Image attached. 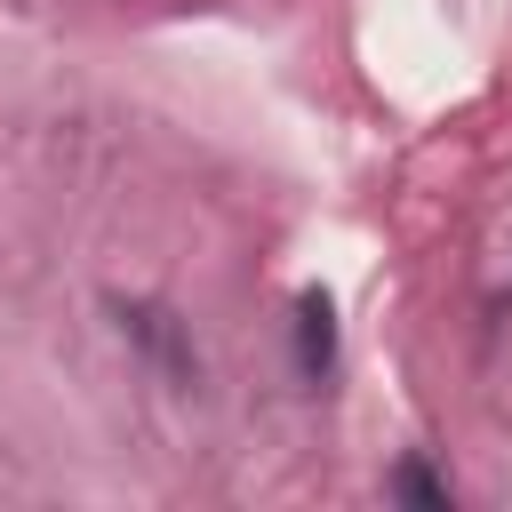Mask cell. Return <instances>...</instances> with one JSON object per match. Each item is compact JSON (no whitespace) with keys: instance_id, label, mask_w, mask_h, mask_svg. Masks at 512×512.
<instances>
[{"instance_id":"cell-1","label":"cell","mask_w":512,"mask_h":512,"mask_svg":"<svg viewBox=\"0 0 512 512\" xmlns=\"http://www.w3.org/2000/svg\"><path fill=\"white\" fill-rule=\"evenodd\" d=\"M328 352H336V312H328L320 288H304V296H296V360H304V376H320Z\"/></svg>"},{"instance_id":"cell-2","label":"cell","mask_w":512,"mask_h":512,"mask_svg":"<svg viewBox=\"0 0 512 512\" xmlns=\"http://www.w3.org/2000/svg\"><path fill=\"white\" fill-rule=\"evenodd\" d=\"M400 496H416V504H448V488H440V480H424V472H416V464H408V472H400Z\"/></svg>"}]
</instances>
